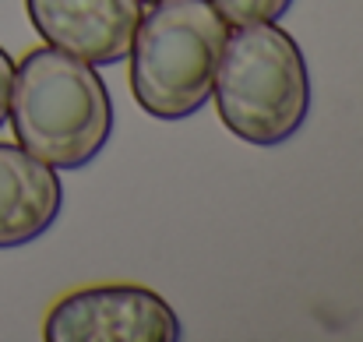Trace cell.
<instances>
[{
	"instance_id": "cell-1",
	"label": "cell",
	"mask_w": 363,
	"mask_h": 342,
	"mask_svg": "<svg viewBox=\"0 0 363 342\" xmlns=\"http://www.w3.org/2000/svg\"><path fill=\"white\" fill-rule=\"evenodd\" d=\"M7 120L18 145L39 162L82 170L113 134V99L92 64L57 46H39L14 67Z\"/></svg>"
},
{
	"instance_id": "cell-2",
	"label": "cell",
	"mask_w": 363,
	"mask_h": 342,
	"mask_svg": "<svg viewBox=\"0 0 363 342\" xmlns=\"http://www.w3.org/2000/svg\"><path fill=\"white\" fill-rule=\"evenodd\" d=\"M212 92L233 138L257 148L289 141L311 114V71L300 43L275 21L233 28Z\"/></svg>"
},
{
	"instance_id": "cell-3",
	"label": "cell",
	"mask_w": 363,
	"mask_h": 342,
	"mask_svg": "<svg viewBox=\"0 0 363 342\" xmlns=\"http://www.w3.org/2000/svg\"><path fill=\"white\" fill-rule=\"evenodd\" d=\"M230 25L212 0H155L130 46V92L155 120L194 116L216 89Z\"/></svg>"
},
{
	"instance_id": "cell-4",
	"label": "cell",
	"mask_w": 363,
	"mask_h": 342,
	"mask_svg": "<svg viewBox=\"0 0 363 342\" xmlns=\"http://www.w3.org/2000/svg\"><path fill=\"white\" fill-rule=\"evenodd\" d=\"M177 311L145 286H89L60 297L43 325L50 342H177Z\"/></svg>"
},
{
	"instance_id": "cell-5",
	"label": "cell",
	"mask_w": 363,
	"mask_h": 342,
	"mask_svg": "<svg viewBox=\"0 0 363 342\" xmlns=\"http://www.w3.org/2000/svg\"><path fill=\"white\" fill-rule=\"evenodd\" d=\"M25 11L50 46L92 67L127 60L141 21V0H25Z\"/></svg>"
},
{
	"instance_id": "cell-6",
	"label": "cell",
	"mask_w": 363,
	"mask_h": 342,
	"mask_svg": "<svg viewBox=\"0 0 363 342\" xmlns=\"http://www.w3.org/2000/svg\"><path fill=\"white\" fill-rule=\"evenodd\" d=\"M64 187L53 166L0 141V250L25 247L57 223Z\"/></svg>"
},
{
	"instance_id": "cell-7",
	"label": "cell",
	"mask_w": 363,
	"mask_h": 342,
	"mask_svg": "<svg viewBox=\"0 0 363 342\" xmlns=\"http://www.w3.org/2000/svg\"><path fill=\"white\" fill-rule=\"evenodd\" d=\"M212 7L223 14L230 28H240L257 21H279L293 7V0H212Z\"/></svg>"
},
{
	"instance_id": "cell-8",
	"label": "cell",
	"mask_w": 363,
	"mask_h": 342,
	"mask_svg": "<svg viewBox=\"0 0 363 342\" xmlns=\"http://www.w3.org/2000/svg\"><path fill=\"white\" fill-rule=\"evenodd\" d=\"M11 85H14V60L0 46V127L7 123V110H11Z\"/></svg>"
},
{
	"instance_id": "cell-9",
	"label": "cell",
	"mask_w": 363,
	"mask_h": 342,
	"mask_svg": "<svg viewBox=\"0 0 363 342\" xmlns=\"http://www.w3.org/2000/svg\"><path fill=\"white\" fill-rule=\"evenodd\" d=\"M141 4H155V0H141Z\"/></svg>"
}]
</instances>
